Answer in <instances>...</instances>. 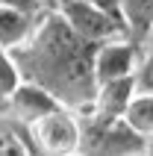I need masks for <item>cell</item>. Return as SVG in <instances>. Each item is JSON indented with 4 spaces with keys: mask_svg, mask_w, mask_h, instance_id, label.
<instances>
[{
    "mask_svg": "<svg viewBox=\"0 0 153 156\" xmlns=\"http://www.w3.org/2000/svg\"><path fill=\"white\" fill-rule=\"evenodd\" d=\"M97 44L83 38L56 9H47L30 41L12 50L21 77L47 88L62 106L85 112L97 94Z\"/></svg>",
    "mask_w": 153,
    "mask_h": 156,
    "instance_id": "1",
    "label": "cell"
},
{
    "mask_svg": "<svg viewBox=\"0 0 153 156\" xmlns=\"http://www.w3.org/2000/svg\"><path fill=\"white\" fill-rule=\"evenodd\" d=\"M83 118V144L80 153L100 156H133L147 153V136L138 133L130 118H103L94 112H80Z\"/></svg>",
    "mask_w": 153,
    "mask_h": 156,
    "instance_id": "2",
    "label": "cell"
},
{
    "mask_svg": "<svg viewBox=\"0 0 153 156\" xmlns=\"http://www.w3.org/2000/svg\"><path fill=\"white\" fill-rule=\"evenodd\" d=\"M30 136H33L35 153L47 156H71L80 153L83 144V118L76 109L68 106H56L53 112L41 115L30 124Z\"/></svg>",
    "mask_w": 153,
    "mask_h": 156,
    "instance_id": "3",
    "label": "cell"
},
{
    "mask_svg": "<svg viewBox=\"0 0 153 156\" xmlns=\"http://www.w3.org/2000/svg\"><path fill=\"white\" fill-rule=\"evenodd\" d=\"M50 3L83 38H88L94 44L130 35L124 18L112 9L100 6V3H94V0H50Z\"/></svg>",
    "mask_w": 153,
    "mask_h": 156,
    "instance_id": "4",
    "label": "cell"
},
{
    "mask_svg": "<svg viewBox=\"0 0 153 156\" xmlns=\"http://www.w3.org/2000/svg\"><path fill=\"white\" fill-rule=\"evenodd\" d=\"M141 59V44L133 41L130 35L112 38V41L97 44L94 53V74H97V86L109 83V80H121V77H133Z\"/></svg>",
    "mask_w": 153,
    "mask_h": 156,
    "instance_id": "5",
    "label": "cell"
},
{
    "mask_svg": "<svg viewBox=\"0 0 153 156\" xmlns=\"http://www.w3.org/2000/svg\"><path fill=\"white\" fill-rule=\"evenodd\" d=\"M56 106H62V103L47 88H41L38 83H30V80H24V83L6 97V112L12 115V118H18V121H24V124H33L35 118L53 112Z\"/></svg>",
    "mask_w": 153,
    "mask_h": 156,
    "instance_id": "6",
    "label": "cell"
},
{
    "mask_svg": "<svg viewBox=\"0 0 153 156\" xmlns=\"http://www.w3.org/2000/svg\"><path fill=\"white\" fill-rule=\"evenodd\" d=\"M138 94L136 86V74L133 77H121V80H109V83H100L97 86V94H94L91 109L85 112L103 115V118H124L130 112V106Z\"/></svg>",
    "mask_w": 153,
    "mask_h": 156,
    "instance_id": "7",
    "label": "cell"
},
{
    "mask_svg": "<svg viewBox=\"0 0 153 156\" xmlns=\"http://www.w3.org/2000/svg\"><path fill=\"white\" fill-rule=\"evenodd\" d=\"M38 21H41V15H30L15 6H0V47L15 50V47L27 44Z\"/></svg>",
    "mask_w": 153,
    "mask_h": 156,
    "instance_id": "8",
    "label": "cell"
},
{
    "mask_svg": "<svg viewBox=\"0 0 153 156\" xmlns=\"http://www.w3.org/2000/svg\"><path fill=\"white\" fill-rule=\"evenodd\" d=\"M118 12L133 41L144 47L153 38V0H118Z\"/></svg>",
    "mask_w": 153,
    "mask_h": 156,
    "instance_id": "9",
    "label": "cell"
},
{
    "mask_svg": "<svg viewBox=\"0 0 153 156\" xmlns=\"http://www.w3.org/2000/svg\"><path fill=\"white\" fill-rule=\"evenodd\" d=\"M3 153H35L33 136H30V124L18 121L3 109L0 112V156Z\"/></svg>",
    "mask_w": 153,
    "mask_h": 156,
    "instance_id": "10",
    "label": "cell"
},
{
    "mask_svg": "<svg viewBox=\"0 0 153 156\" xmlns=\"http://www.w3.org/2000/svg\"><path fill=\"white\" fill-rule=\"evenodd\" d=\"M127 118L138 133H144L147 139H153V94H136Z\"/></svg>",
    "mask_w": 153,
    "mask_h": 156,
    "instance_id": "11",
    "label": "cell"
},
{
    "mask_svg": "<svg viewBox=\"0 0 153 156\" xmlns=\"http://www.w3.org/2000/svg\"><path fill=\"white\" fill-rule=\"evenodd\" d=\"M21 83H24V77H21V68H18L12 50L0 47V100H6Z\"/></svg>",
    "mask_w": 153,
    "mask_h": 156,
    "instance_id": "12",
    "label": "cell"
},
{
    "mask_svg": "<svg viewBox=\"0 0 153 156\" xmlns=\"http://www.w3.org/2000/svg\"><path fill=\"white\" fill-rule=\"evenodd\" d=\"M136 86L138 94H153V38L141 47V59L136 68Z\"/></svg>",
    "mask_w": 153,
    "mask_h": 156,
    "instance_id": "13",
    "label": "cell"
},
{
    "mask_svg": "<svg viewBox=\"0 0 153 156\" xmlns=\"http://www.w3.org/2000/svg\"><path fill=\"white\" fill-rule=\"evenodd\" d=\"M0 6H15L30 12V15H44L47 9H53V3L50 0H0Z\"/></svg>",
    "mask_w": 153,
    "mask_h": 156,
    "instance_id": "14",
    "label": "cell"
},
{
    "mask_svg": "<svg viewBox=\"0 0 153 156\" xmlns=\"http://www.w3.org/2000/svg\"><path fill=\"white\" fill-rule=\"evenodd\" d=\"M94 3H100V6L112 9V12H118V0H94ZM118 15H121V12H118Z\"/></svg>",
    "mask_w": 153,
    "mask_h": 156,
    "instance_id": "15",
    "label": "cell"
},
{
    "mask_svg": "<svg viewBox=\"0 0 153 156\" xmlns=\"http://www.w3.org/2000/svg\"><path fill=\"white\" fill-rule=\"evenodd\" d=\"M147 153H153V139H147Z\"/></svg>",
    "mask_w": 153,
    "mask_h": 156,
    "instance_id": "16",
    "label": "cell"
},
{
    "mask_svg": "<svg viewBox=\"0 0 153 156\" xmlns=\"http://www.w3.org/2000/svg\"><path fill=\"white\" fill-rule=\"evenodd\" d=\"M3 109H6V100H0V112H3Z\"/></svg>",
    "mask_w": 153,
    "mask_h": 156,
    "instance_id": "17",
    "label": "cell"
}]
</instances>
